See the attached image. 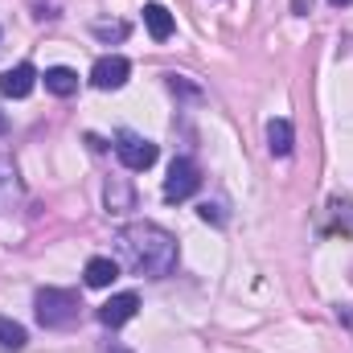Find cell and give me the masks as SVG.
I'll return each instance as SVG.
<instances>
[{"instance_id": "obj_18", "label": "cell", "mask_w": 353, "mask_h": 353, "mask_svg": "<svg viewBox=\"0 0 353 353\" xmlns=\"http://www.w3.org/2000/svg\"><path fill=\"white\" fill-rule=\"evenodd\" d=\"M329 4H333V8H345V4H353V0H329Z\"/></svg>"}, {"instance_id": "obj_16", "label": "cell", "mask_w": 353, "mask_h": 353, "mask_svg": "<svg viewBox=\"0 0 353 353\" xmlns=\"http://www.w3.org/2000/svg\"><path fill=\"white\" fill-rule=\"evenodd\" d=\"M197 214H201V222H222V214H218V205H210V201H205V205H201Z\"/></svg>"}, {"instance_id": "obj_2", "label": "cell", "mask_w": 353, "mask_h": 353, "mask_svg": "<svg viewBox=\"0 0 353 353\" xmlns=\"http://www.w3.org/2000/svg\"><path fill=\"white\" fill-rule=\"evenodd\" d=\"M33 308H37V321H41L46 329H66V325L79 321L83 300H79V292H70V288H41V292L33 296Z\"/></svg>"}, {"instance_id": "obj_8", "label": "cell", "mask_w": 353, "mask_h": 353, "mask_svg": "<svg viewBox=\"0 0 353 353\" xmlns=\"http://www.w3.org/2000/svg\"><path fill=\"white\" fill-rule=\"evenodd\" d=\"M144 25H148V33H152V41H169L176 29L173 12L165 8V4H144Z\"/></svg>"}, {"instance_id": "obj_19", "label": "cell", "mask_w": 353, "mask_h": 353, "mask_svg": "<svg viewBox=\"0 0 353 353\" xmlns=\"http://www.w3.org/2000/svg\"><path fill=\"white\" fill-rule=\"evenodd\" d=\"M103 353H128V350H119V345H107V350H103Z\"/></svg>"}, {"instance_id": "obj_15", "label": "cell", "mask_w": 353, "mask_h": 353, "mask_svg": "<svg viewBox=\"0 0 353 353\" xmlns=\"http://www.w3.org/2000/svg\"><path fill=\"white\" fill-rule=\"evenodd\" d=\"M94 33H99V37H123L128 25H94Z\"/></svg>"}, {"instance_id": "obj_5", "label": "cell", "mask_w": 353, "mask_h": 353, "mask_svg": "<svg viewBox=\"0 0 353 353\" xmlns=\"http://www.w3.org/2000/svg\"><path fill=\"white\" fill-rule=\"evenodd\" d=\"M128 74H132V62L119 58V54H107V58H99L90 66V87L94 90H119L128 83Z\"/></svg>"}, {"instance_id": "obj_4", "label": "cell", "mask_w": 353, "mask_h": 353, "mask_svg": "<svg viewBox=\"0 0 353 353\" xmlns=\"http://www.w3.org/2000/svg\"><path fill=\"white\" fill-rule=\"evenodd\" d=\"M197 189H201V169H197L189 157H176L173 165H169V176H165V201H169V205L189 201Z\"/></svg>"}, {"instance_id": "obj_12", "label": "cell", "mask_w": 353, "mask_h": 353, "mask_svg": "<svg viewBox=\"0 0 353 353\" xmlns=\"http://www.w3.org/2000/svg\"><path fill=\"white\" fill-rule=\"evenodd\" d=\"M21 201V185H17V169L8 161H0V214H8Z\"/></svg>"}, {"instance_id": "obj_1", "label": "cell", "mask_w": 353, "mask_h": 353, "mask_svg": "<svg viewBox=\"0 0 353 353\" xmlns=\"http://www.w3.org/2000/svg\"><path fill=\"white\" fill-rule=\"evenodd\" d=\"M115 243H119L123 263L132 267L136 275L165 279V275L176 271V255H181L176 251V239L165 226H157V222H132V226H123L115 234Z\"/></svg>"}, {"instance_id": "obj_7", "label": "cell", "mask_w": 353, "mask_h": 353, "mask_svg": "<svg viewBox=\"0 0 353 353\" xmlns=\"http://www.w3.org/2000/svg\"><path fill=\"white\" fill-rule=\"evenodd\" d=\"M33 87H37V70H33V62H17L12 70L0 74V94H4V99H25Z\"/></svg>"}, {"instance_id": "obj_13", "label": "cell", "mask_w": 353, "mask_h": 353, "mask_svg": "<svg viewBox=\"0 0 353 353\" xmlns=\"http://www.w3.org/2000/svg\"><path fill=\"white\" fill-rule=\"evenodd\" d=\"M25 341H29V333H25V325H17L12 316H0V350H25Z\"/></svg>"}, {"instance_id": "obj_9", "label": "cell", "mask_w": 353, "mask_h": 353, "mask_svg": "<svg viewBox=\"0 0 353 353\" xmlns=\"http://www.w3.org/2000/svg\"><path fill=\"white\" fill-rule=\"evenodd\" d=\"M267 148H271V157H292L296 132H292L288 119H271V123H267Z\"/></svg>"}, {"instance_id": "obj_11", "label": "cell", "mask_w": 353, "mask_h": 353, "mask_svg": "<svg viewBox=\"0 0 353 353\" xmlns=\"http://www.w3.org/2000/svg\"><path fill=\"white\" fill-rule=\"evenodd\" d=\"M41 79H46V90H50V94H62V99L79 90V74H74L70 66H50Z\"/></svg>"}, {"instance_id": "obj_6", "label": "cell", "mask_w": 353, "mask_h": 353, "mask_svg": "<svg viewBox=\"0 0 353 353\" xmlns=\"http://www.w3.org/2000/svg\"><path fill=\"white\" fill-rule=\"evenodd\" d=\"M136 308H140V296H136V292H119V296H111V300L99 308V321H103L107 329H119V325H128V321L136 316Z\"/></svg>"}, {"instance_id": "obj_10", "label": "cell", "mask_w": 353, "mask_h": 353, "mask_svg": "<svg viewBox=\"0 0 353 353\" xmlns=\"http://www.w3.org/2000/svg\"><path fill=\"white\" fill-rule=\"evenodd\" d=\"M83 275H87L90 288H111V283L119 279V263H115V259H107V255H94Z\"/></svg>"}, {"instance_id": "obj_20", "label": "cell", "mask_w": 353, "mask_h": 353, "mask_svg": "<svg viewBox=\"0 0 353 353\" xmlns=\"http://www.w3.org/2000/svg\"><path fill=\"white\" fill-rule=\"evenodd\" d=\"M4 128H8V123H4V115H0V132H4Z\"/></svg>"}, {"instance_id": "obj_14", "label": "cell", "mask_w": 353, "mask_h": 353, "mask_svg": "<svg viewBox=\"0 0 353 353\" xmlns=\"http://www.w3.org/2000/svg\"><path fill=\"white\" fill-rule=\"evenodd\" d=\"M107 210H111V214L132 210V189H128L119 176H111V181H107Z\"/></svg>"}, {"instance_id": "obj_17", "label": "cell", "mask_w": 353, "mask_h": 353, "mask_svg": "<svg viewBox=\"0 0 353 353\" xmlns=\"http://www.w3.org/2000/svg\"><path fill=\"white\" fill-rule=\"evenodd\" d=\"M292 8H296V12H300V17H304V12H308V8H312V0H292Z\"/></svg>"}, {"instance_id": "obj_3", "label": "cell", "mask_w": 353, "mask_h": 353, "mask_svg": "<svg viewBox=\"0 0 353 353\" xmlns=\"http://www.w3.org/2000/svg\"><path fill=\"white\" fill-rule=\"evenodd\" d=\"M115 157L123 161V169H132V173H144V169H152L157 165V144L148 140V136H140V132H119L115 136Z\"/></svg>"}]
</instances>
